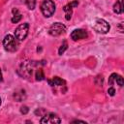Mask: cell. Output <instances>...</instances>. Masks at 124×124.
I'll list each match as a JSON object with an SVG mask.
<instances>
[{"mask_svg": "<svg viewBox=\"0 0 124 124\" xmlns=\"http://www.w3.org/2000/svg\"><path fill=\"white\" fill-rule=\"evenodd\" d=\"M108 95H110V96H114V94H115V89H114L113 87H109V88L108 89Z\"/></svg>", "mask_w": 124, "mask_h": 124, "instance_id": "19", "label": "cell"}, {"mask_svg": "<svg viewBox=\"0 0 124 124\" xmlns=\"http://www.w3.org/2000/svg\"><path fill=\"white\" fill-rule=\"evenodd\" d=\"M77 122H80V123H85L84 121H81V120H74V121H72V123H77Z\"/></svg>", "mask_w": 124, "mask_h": 124, "instance_id": "20", "label": "cell"}, {"mask_svg": "<svg viewBox=\"0 0 124 124\" xmlns=\"http://www.w3.org/2000/svg\"><path fill=\"white\" fill-rule=\"evenodd\" d=\"M35 78H36V80H39V81L45 79V74H44L42 69H38L37 70V72L35 74Z\"/></svg>", "mask_w": 124, "mask_h": 124, "instance_id": "15", "label": "cell"}, {"mask_svg": "<svg viewBox=\"0 0 124 124\" xmlns=\"http://www.w3.org/2000/svg\"><path fill=\"white\" fill-rule=\"evenodd\" d=\"M28 30H29V24L28 23H21L20 25H18L16 28V30H15V37L18 41H23L27 37Z\"/></svg>", "mask_w": 124, "mask_h": 124, "instance_id": "4", "label": "cell"}, {"mask_svg": "<svg viewBox=\"0 0 124 124\" xmlns=\"http://www.w3.org/2000/svg\"><path fill=\"white\" fill-rule=\"evenodd\" d=\"M3 46L9 52H15L18 48V40L13 35H6L3 39Z\"/></svg>", "mask_w": 124, "mask_h": 124, "instance_id": "1", "label": "cell"}, {"mask_svg": "<svg viewBox=\"0 0 124 124\" xmlns=\"http://www.w3.org/2000/svg\"><path fill=\"white\" fill-rule=\"evenodd\" d=\"M14 97H15V99H16L17 102H21L23 99H25V91H24V90H20V93L15 92Z\"/></svg>", "mask_w": 124, "mask_h": 124, "instance_id": "14", "label": "cell"}, {"mask_svg": "<svg viewBox=\"0 0 124 124\" xmlns=\"http://www.w3.org/2000/svg\"><path fill=\"white\" fill-rule=\"evenodd\" d=\"M87 36H88V34H87V32L84 29H75L71 33V39L73 41L83 40V39H86Z\"/></svg>", "mask_w": 124, "mask_h": 124, "instance_id": "8", "label": "cell"}, {"mask_svg": "<svg viewBox=\"0 0 124 124\" xmlns=\"http://www.w3.org/2000/svg\"><path fill=\"white\" fill-rule=\"evenodd\" d=\"M3 81V77H2V73H1V70H0V82Z\"/></svg>", "mask_w": 124, "mask_h": 124, "instance_id": "21", "label": "cell"}, {"mask_svg": "<svg viewBox=\"0 0 124 124\" xmlns=\"http://www.w3.org/2000/svg\"><path fill=\"white\" fill-rule=\"evenodd\" d=\"M40 122L43 124H55V123H60L61 119L57 114L49 112L47 114L43 115V118L40 120Z\"/></svg>", "mask_w": 124, "mask_h": 124, "instance_id": "7", "label": "cell"}, {"mask_svg": "<svg viewBox=\"0 0 124 124\" xmlns=\"http://www.w3.org/2000/svg\"><path fill=\"white\" fill-rule=\"evenodd\" d=\"M28 111H29V109H28V108H27L26 106H22V107L20 108V112H21L22 114H26Z\"/></svg>", "mask_w": 124, "mask_h": 124, "instance_id": "18", "label": "cell"}, {"mask_svg": "<svg viewBox=\"0 0 124 124\" xmlns=\"http://www.w3.org/2000/svg\"><path fill=\"white\" fill-rule=\"evenodd\" d=\"M25 4L29 10H33L36 5V0H25Z\"/></svg>", "mask_w": 124, "mask_h": 124, "instance_id": "17", "label": "cell"}, {"mask_svg": "<svg viewBox=\"0 0 124 124\" xmlns=\"http://www.w3.org/2000/svg\"><path fill=\"white\" fill-rule=\"evenodd\" d=\"M78 5V2L77 0H74V1L68 3L67 5L64 6L63 10H64V12L66 13V19H67V20H70V19H71V17H72V10H73V8L77 7Z\"/></svg>", "mask_w": 124, "mask_h": 124, "instance_id": "9", "label": "cell"}, {"mask_svg": "<svg viewBox=\"0 0 124 124\" xmlns=\"http://www.w3.org/2000/svg\"><path fill=\"white\" fill-rule=\"evenodd\" d=\"M68 48V44H67V42L66 41H64L63 43H62V45H61V46L59 47V49H58V53L60 54V55H62L64 52H65V50Z\"/></svg>", "mask_w": 124, "mask_h": 124, "instance_id": "16", "label": "cell"}, {"mask_svg": "<svg viewBox=\"0 0 124 124\" xmlns=\"http://www.w3.org/2000/svg\"><path fill=\"white\" fill-rule=\"evenodd\" d=\"M0 105H1V99H0Z\"/></svg>", "mask_w": 124, "mask_h": 124, "instance_id": "22", "label": "cell"}, {"mask_svg": "<svg viewBox=\"0 0 124 124\" xmlns=\"http://www.w3.org/2000/svg\"><path fill=\"white\" fill-rule=\"evenodd\" d=\"M114 82H116L119 86H123V78L118 74H115V73L111 74L110 77L108 78V84L112 85Z\"/></svg>", "mask_w": 124, "mask_h": 124, "instance_id": "10", "label": "cell"}, {"mask_svg": "<svg viewBox=\"0 0 124 124\" xmlns=\"http://www.w3.org/2000/svg\"><path fill=\"white\" fill-rule=\"evenodd\" d=\"M42 14L46 17H50L55 12V4L52 0H44L41 5Z\"/></svg>", "mask_w": 124, "mask_h": 124, "instance_id": "2", "label": "cell"}, {"mask_svg": "<svg viewBox=\"0 0 124 124\" xmlns=\"http://www.w3.org/2000/svg\"><path fill=\"white\" fill-rule=\"evenodd\" d=\"M36 64L32 61H28V62H24L21 64L20 69L18 70V74L21 75L22 77L25 78H30V76H32V71H33V67Z\"/></svg>", "mask_w": 124, "mask_h": 124, "instance_id": "5", "label": "cell"}, {"mask_svg": "<svg viewBox=\"0 0 124 124\" xmlns=\"http://www.w3.org/2000/svg\"><path fill=\"white\" fill-rule=\"evenodd\" d=\"M66 32V26L63 24V23H60V22H55L53 23L50 27H49V30H48V33L49 35L53 36V37H57V36H60L62 34H64Z\"/></svg>", "mask_w": 124, "mask_h": 124, "instance_id": "6", "label": "cell"}, {"mask_svg": "<svg viewBox=\"0 0 124 124\" xmlns=\"http://www.w3.org/2000/svg\"><path fill=\"white\" fill-rule=\"evenodd\" d=\"M13 13H14V16H12V19H11V20H12L13 23H17V22L21 19V17H22V16H21V14L18 12L17 9H14V10H13Z\"/></svg>", "mask_w": 124, "mask_h": 124, "instance_id": "12", "label": "cell"}, {"mask_svg": "<svg viewBox=\"0 0 124 124\" xmlns=\"http://www.w3.org/2000/svg\"><path fill=\"white\" fill-rule=\"evenodd\" d=\"M47 83L50 85V86H62V85H65V80L60 78L59 77H53L52 78L50 79H47Z\"/></svg>", "mask_w": 124, "mask_h": 124, "instance_id": "11", "label": "cell"}, {"mask_svg": "<svg viewBox=\"0 0 124 124\" xmlns=\"http://www.w3.org/2000/svg\"><path fill=\"white\" fill-rule=\"evenodd\" d=\"M93 29L101 34H106L109 30V24L103 18H97L93 24Z\"/></svg>", "mask_w": 124, "mask_h": 124, "instance_id": "3", "label": "cell"}, {"mask_svg": "<svg viewBox=\"0 0 124 124\" xmlns=\"http://www.w3.org/2000/svg\"><path fill=\"white\" fill-rule=\"evenodd\" d=\"M113 12L116 14H121L123 12V6L120 1H116L113 5Z\"/></svg>", "mask_w": 124, "mask_h": 124, "instance_id": "13", "label": "cell"}]
</instances>
